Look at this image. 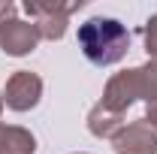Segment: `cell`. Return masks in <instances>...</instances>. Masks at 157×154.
Returning <instances> with one entry per match:
<instances>
[{
	"label": "cell",
	"mask_w": 157,
	"mask_h": 154,
	"mask_svg": "<svg viewBox=\"0 0 157 154\" xmlns=\"http://www.w3.org/2000/svg\"><path fill=\"white\" fill-rule=\"evenodd\" d=\"M0 154H36V136L27 127L0 121Z\"/></svg>",
	"instance_id": "52a82bcc"
},
{
	"label": "cell",
	"mask_w": 157,
	"mask_h": 154,
	"mask_svg": "<svg viewBox=\"0 0 157 154\" xmlns=\"http://www.w3.org/2000/svg\"><path fill=\"white\" fill-rule=\"evenodd\" d=\"M39 42H42V37H39L33 21L9 18V21L0 24V48L9 58H27V55H33Z\"/></svg>",
	"instance_id": "5b68a950"
},
{
	"label": "cell",
	"mask_w": 157,
	"mask_h": 154,
	"mask_svg": "<svg viewBox=\"0 0 157 154\" xmlns=\"http://www.w3.org/2000/svg\"><path fill=\"white\" fill-rule=\"evenodd\" d=\"M145 124H151L157 130V100H151V103H145V118H142Z\"/></svg>",
	"instance_id": "7c38bea8"
},
{
	"label": "cell",
	"mask_w": 157,
	"mask_h": 154,
	"mask_svg": "<svg viewBox=\"0 0 157 154\" xmlns=\"http://www.w3.org/2000/svg\"><path fill=\"white\" fill-rule=\"evenodd\" d=\"M85 6V0H73V3H60V0H24V12L33 18L39 37L48 42H58L67 33L70 15Z\"/></svg>",
	"instance_id": "7a4b0ae2"
},
{
	"label": "cell",
	"mask_w": 157,
	"mask_h": 154,
	"mask_svg": "<svg viewBox=\"0 0 157 154\" xmlns=\"http://www.w3.org/2000/svg\"><path fill=\"white\" fill-rule=\"evenodd\" d=\"M121 127H124V115L109 112L100 103H94V109L88 112V130H91V136H97V139H109L112 142Z\"/></svg>",
	"instance_id": "ba28073f"
},
{
	"label": "cell",
	"mask_w": 157,
	"mask_h": 154,
	"mask_svg": "<svg viewBox=\"0 0 157 154\" xmlns=\"http://www.w3.org/2000/svg\"><path fill=\"white\" fill-rule=\"evenodd\" d=\"M3 106H6V103H3V91H0V115H3Z\"/></svg>",
	"instance_id": "4fadbf2b"
},
{
	"label": "cell",
	"mask_w": 157,
	"mask_h": 154,
	"mask_svg": "<svg viewBox=\"0 0 157 154\" xmlns=\"http://www.w3.org/2000/svg\"><path fill=\"white\" fill-rule=\"evenodd\" d=\"M9 18H15V3L12 0H0V24Z\"/></svg>",
	"instance_id": "8fae6325"
},
{
	"label": "cell",
	"mask_w": 157,
	"mask_h": 154,
	"mask_svg": "<svg viewBox=\"0 0 157 154\" xmlns=\"http://www.w3.org/2000/svg\"><path fill=\"white\" fill-rule=\"evenodd\" d=\"M136 70H139V85H142V100L145 103L157 100V58H148Z\"/></svg>",
	"instance_id": "9c48e42d"
},
{
	"label": "cell",
	"mask_w": 157,
	"mask_h": 154,
	"mask_svg": "<svg viewBox=\"0 0 157 154\" xmlns=\"http://www.w3.org/2000/svg\"><path fill=\"white\" fill-rule=\"evenodd\" d=\"M73 154H85V151H73Z\"/></svg>",
	"instance_id": "5bb4252c"
},
{
	"label": "cell",
	"mask_w": 157,
	"mask_h": 154,
	"mask_svg": "<svg viewBox=\"0 0 157 154\" xmlns=\"http://www.w3.org/2000/svg\"><path fill=\"white\" fill-rule=\"evenodd\" d=\"M142 39H145V52H148V58H157V15L145 21V27H142Z\"/></svg>",
	"instance_id": "30bf717a"
},
{
	"label": "cell",
	"mask_w": 157,
	"mask_h": 154,
	"mask_svg": "<svg viewBox=\"0 0 157 154\" xmlns=\"http://www.w3.org/2000/svg\"><path fill=\"white\" fill-rule=\"evenodd\" d=\"M115 154H157V130L145 121L124 124L118 136L112 139Z\"/></svg>",
	"instance_id": "8992f818"
},
{
	"label": "cell",
	"mask_w": 157,
	"mask_h": 154,
	"mask_svg": "<svg viewBox=\"0 0 157 154\" xmlns=\"http://www.w3.org/2000/svg\"><path fill=\"white\" fill-rule=\"evenodd\" d=\"M78 48L94 67H112L121 64L130 52V30L118 18L94 15L85 24H78Z\"/></svg>",
	"instance_id": "6da1fadb"
},
{
	"label": "cell",
	"mask_w": 157,
	"mask_h": 154,
	"mask_svg": "<svg viewBox=\"0 0 157 154\" xmlns=\"http://www.w3.org/2000/svg\"><path fill=\"white\" fill-rule=\"evenodd\" d=\"M39 100H42V79L30 70H18L6 79V88H3V103L6 109L12 112H30L36 109Z\"/></svg>",
	"instance_id": "277c9868"
},
{
	"label": "cell",
	"mask_w": 157,
	"mask_h": 154,
	"mask_svg": "<svg viewBox=\"0 0 157 154\" xmlns=\"http://www.w3.org/2000/svg\"><path fill=\"white\" fill-rule=\"evenodd\" d=\"M136 100H142V85H139V70H121L106 82L103 97H100V106H106L109 112L124 115Z\"/></svg>",
	"instance_id": "3957f363"
}]
</instances>
